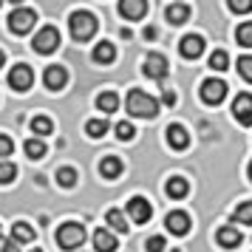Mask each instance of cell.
Listing matches in <instances>:
<instances>
[{
  "instance_id": "2",
  "label": "cell",
  "mask_w": 252,
  "mask_h": 252,
  "mask_svg": "<svg viewBox=\"0 0 252 252\" xmlns=\"http://www.w3.org/2000/svg\"><path fill=\"white\" fill-rule=\"evenodd\" d=\"M68 29H71V37L74 40H91L94 32L99 29V20L91 12H74L68 20Z\"/></svg>"
},
{
  "instance_id": "45",
  "label": "cell",
  "mask_w": 252,
  "mask_h": 252,
  "mask_svg": "<svg viewBox=\"0 0 252 252\" xmlns=\"http://www.w3.org/2000/svg\"><path fill=\"white\" fill-rule=\"evenodd\" d=\"M170 252H179V250H170Z\"/></svg>"
},
{
  "instance_id": "27",
  "label": "cell",
  "mask_w": 252,
  "mask_h": 252,
  "mask_svg": "<svg viewBox=\"0 0 252 252\" xmlns=\"http://www.w3.org/2000/svg\"><path fill=\"white\" fill-rule=\"evenodd\" d=\"M235 40H238V46L252 48V20H247V23H241L235 29Z\"/></svg>"
},
{
  "instance_id": "5",
  "label": "cell",
  "mask_w": 252,
  "mask_h": 252,
  "mask_svg": "<svg viewBox=\"0 0 252 252\" xmlns=\"http://www.w3.org/2000/svg\"><path fill=\"white\" fill-rule=\"evenodd\" d=\"M60 46V32L54 26H46V29H40L34 37V51L37 54H51V51H57Z\"/></svg>"
},
{
  "instance_id": "25",
  "label": "cell",
  "mask_w": 252,
  "mask_h": 252,
  "mask_svg": "<svg viewBox=\"0 0 252 252\" xmlns=\"http://www.w3.org/2000/svg\"><path fill=\"white\" fill-rule=\"evenodd\" d=\"M23 150H26L29 159H43V156H46V142H43V139H26Z\"/></svg>"
},
{
  "instance_id": "18",
  "label": "cell",
  "mask_w": 252,
  "mask_h": 252,
  "mask_svg": "<svg viewBox=\"0 0 252 252\" xmlns=\"http://www.w3.org/2000/svg\"><path fill=\"white\" fill-rule=\"evenodd\" d=\"M94 247H96V252H116V238L108 232V229H96L94 232Z\"/></svg>"
},
{
  "instance_id": "14",
  "label": "cell",
  "mask_w": 252,
  "mask_h": 252,
  "mask_svg": "<svg viewBox=\"0 0 252 252\" xmlns=\"http://www.w3.org/2000/svg\"><path fill=\"white\" fill-rule=\"evenodd\" d=\"M119 12L127 20H139L148 12V0H119Z\"/></svg>"
},
{
  "instance_id": "20",
  "label": "cell",
  "mask_w": 252,
  "mask_h": 252,
  "mask_svg": "<svg viewBox=\"0 0 252 252\" xmlns=\"http://www.w3.org/2000/svg\"><path fill=\"white\" fill-rule=\"evenodd\" d=\"M99 173H102V179H119L122 176V161L116 156H105L99 161Z\"/></svg>"
},
{
  "instance_id": "31",
  "label": "cell",
  "mask_w": 252,
  "mask_h": 252,
  "mask_svg": "<svg viewBox=\"0 0 252 252\" xmlns=\"http://www.w3.org/2000/svg\"><path fill=\"white\" fill-rule=\"evenodd\" d=\"M210 68L213 71H227L229 68L227 51H213V54H210Z\"/></svg>"
},
{
  "instance_id": "37",
  "label": "cell",
  "mask_w": 252,
  "mask_h": 252,
  "mask_svg": "<svg viewBox=\"0 0 252 252\" xmlns=\"http://www.w3.org/2000/svg\"><path fill=\"white\" fill-rule=\"evenodd\" d=\"M12 148H14V145H12V139L0 133V159H3V161H6V156H9V153H12Z\"/></svg>"
},
{
  "instance_id": "9",
  "label": "cell",
  "mask_w": 252,
  "mask_h": 252,
  "mask_svg": "<svg viewBox=\"0 0 252 252\" xmlns=\"http://www.w3.org/2000/svg\"><path fill=\"white\" fill-rule=\"evenodd\" d=\"M142 71H145V77L161 82L164 77H167V71H170V68H167V60L153 51V54H148V57H145V65H142Z\"/></svg>"
},
{
  "instance_id": "30",
  "label": "cell",
  "mask_w": 252,
  "mask_h": 252,
  "mask_svg": "<svg viewBox=\"0 0 252 252\" xmlns=\"http://www.w3.org/2000/svg\"><path fill=\"white\" fill-rule=\"evenodd\" d=\"M32 130H34L37 136H46V133L54 130V122H51L48 116H34V119H32Z\"/></svg>"
},
{
  "instance_id": "44",
  "label": "cell",
  "mask_w": 252,
  "mask_h": 252,
  "mask_svg": "<svg viewBox=\"0 0 252 252\" xmlns=\"http://www.w3.org/2000/svg\"><path fill=\"white\" fill-rule=\"evenodd\" d=\"M32 252H43V250H32Z\"/></svg>"
},
{
  "instance_id": "4",
  "label": "cell",
  "mask_w": 252,
  "mask_h": 252,
  "mask_svg": "<svg viewBox=\"0 0 252 252\" xmlns=\"http://www.w3.org/2000/svg\"><path fill=\"white\" fill-rule=\"evenodd\" d=\"M37 23V12L34 9H14L12 14H9V29H12L14 34H26V32H32Z\"/></svg>"
},
{
  "instance_id": "17",
  "label": "cell",
  "mask_w": 252,
  "mask_h": 252,
  "mask_svg": "<svg viewBox=\"0 0 252 252\" xmlns=\"http://www.w3.org/2000/svg\"><path fill=\"white\" fill-rule=\"evenodd\" d=\"M114 60H116V46H114V43L102 40V43H96V46H94V63L108 65V63H114Z\"/></svg>"
},
{
  "instance_id": "10",
  "label": "cell",
  "mask_w": 252,
  "mask_h": 252,
  "mask_svg": "<svg viewBox=\"0 0 252 252\" xmlns=\"http://www.w3.org/2000/svg\"><path fill=\"white\" fill-rule=\"evenodd\" d=\"M232 116L238 119V125L252 127V96L250 94H238L232 102Z\"/></svg>"
},
{
  "instance_id": "12",
  "label": "cell",
  "mask_w": 252,
  "mask_h": 252,
  "mask_svg": "<svg viewBox=\"0 0 252 252\" xmlns=\"http://www.w3.org/2000/svg\"><path fill=\"white\" fill-rule=\"evenodd\" d=\"M164 224H167V232H173V235H187L190 232V216L182 213V210L170 213V216L164 218Z\"/></svg>"
},
{
  "instance_id": "43",
  "label": "cell",
  "mask_w": 252,
  "mask_h": 252,
  "mask_svg": "<svg viewBox=\"0 0 252 252\" xmlns=\"http://www.w3.org/2000/svg\"><path fill=\"white\" fill-rule=\"evenodd\" d=\"M9 3H17V6H20V3H23V0H9Z\"/></svg>"
},
{
  "instance_id": "8",
  "label": "cell",
  "mask_w": 252,
  "mask_h": 252,
  "mask_svg": "<svg viewBox=\"0 0 252 252\" xmlns=\"http://www.w3.org/2000/svg\"><path fill=\"white\" fill-rule=\"evenodd\" d=\"M32 82H34V71H32V65L20 63V65H14V68L9 71V85H12L14 91H29Z\"/></svg>"
},
{
  "instance_id": "11",
  "label": "cell",
  "mask_w": 252,
  "mask_h": 252,
  "mask_svg": "<svg viewBox=\"0 0 252 252\" xmlns=\"http://www.w3.org/2000/svg\"><path fill=\"white\" fill-rule=\"evenodd\" d=\"M43 82H46L48 91H60V88H65V82H68V71L63 68V65H48L43 71Z\"/></svg>"
},
{
  "instance_id": "41",
  "label": "cell",
  "mask_w": 252,
  "mask_h": 252,
  "mask_svg": "<svg viewBox=\"0 0 252 252\" xmlns=\"http://www.w3.org/2000/svg\"><path fill=\"white\" fill-rule=\"evenodd\" d=\"M6 65V54H3V48H0V68Z\"/></svg>"
},
{
  "instance_id": "28",
  "label": "cell",
  "mask_w": 252,
  "mask_h": 252,
  "mask_svg": "<svg viewBox=\"0 0 252 252\" xmlns=\"http://www.w3.org/2000/svg\"><path fill=\"white\" fill-rule=\"evenodd\" d=\"M85 133L91 139H102L105 133H108V122H105V119H91V122L85 125Z\"/></svg>"
},
{
  "instance_id": "16",
  "label": "cell",
  "mask_w": 252,
  "mask_h": 252,
  "mask_svg": "<svg viewBox=\"0 0 252 252\" xmlns=\"http://www.w3.org/2000/svg\"><path fill=\"white\" fill-rule=\"evenodd\" d=\"M216 241L224 247V250H235V247L241 244V232L232 227V224H227V227H221L216 232Z\"/></svg>"
},
{
  "instance_id": "42",
  "label": "cell",
  "mask_w": 252,
  "mask_h": 252,
  "mask_svg": "<svg viewBox=\"0 0 252 252\" xmlns=\"http://www.w3.org/2000/svg\"><path fill=\"white\" fill-rule=\"evenodd\" d=\"M247 173H250V182H252V161H250V167H247Z\"/></svg>"
},
{
  "instance_id": "34",
  "label": "cell",
  "mask_w": 252,
  "mask_h": 252,
  "mask_svg": "<svg viewBox=\"0 0 252 252\" xmlns=\"http://www.w3.org/2000/svg\"><path fill=\"white\" fill-rule=\"evenodd\" d=\"M238 74H241L247 82H252V57H250V54L238 60Z\"/></svg>"
},
{
  "instance_id": "19",
  "label": "cell",
  "mask_w": 252,
  "mask_h": 252,
  "mask_svg": "<svg viewBox=\"0 0 252 252\" xmlns=\"http://www.w3.org/2000/svg\"><path fill=\"white\" fill-rule=\"evenodd\" d=\"M164 190H167L170 198H184V195L190 193V184H187V179H182V176H173V179H167Z\"/></svg>"
},
{
  "instance_id": "24",
  "label": "cell",
  "mask_w": 252,
  "mask_h": 252,
  "mask_svg": "<svg viewBox=\"0 0 252 252\" xmlns=\"http://www.w3.org/2000/svg\"><path fill=\"white\" fill-rule=\"evenodd\" d=\"M105 221H108V227L116 229V232H127V218H125L122 210H108Z\"/></svg>"
},
{
  "instance_id": "35",
  "label": "cell",
  "mask_w": 252,
  "mask_h": 252,
  "mask_svg": "<svg viewBox=\"0 0 252 252\" xmlns=\"http://www.w3.org/2000/svg\"><path fill=\"white\" fill-rule=\"evenodd\" d=\"M227 6L232 9L235 14H247L252 12V0H227Z\"/></svg>"
},
{
  "instance_id": "26",
  "label": "cell",
  "mask_w": 252,
  "mask_h": 252,
  "mask_svg": "<svg viewBox=\"0 0 252 252\" xmlns=\"http://www.w3.org/2000/svg\"><path fill=\"white\" fill-rule=\"evenodd\" d=\"M232 221H235V224H247V227H252V201H244V204L235 207Z\"/></svg>"
},
{
  "instance_id": "36",
  "label": "cell",
  "mask_w": 252,
  "mask_h": 252,
  "mask_svg": "<svg viewBox=\"0 0 252 252\" xmlns=\"http://www.w3.org/2000/svg\"><path fill=\"white\" fill-rule=\"evenodd\" d=\"M148 252H164V247H167V241L161 238V235H153V238H148Z\"/></svg>"
},
{
  "instance_id": "46",
  "label": "cell",
  "mask_w": 252,
  "mask_h": 252,
  "mask_svg": "<svg viewBox=\"0 0 252 252\" xmlns=\"http://www.w3.org/2000/svg\"><path fill=\"white\" fill-rule=\"evenodd\" d=\"M0 3H3V0H0Z\"/></svg>"
},
{
  "instance_id": "1",
  "label": "cell",
  "mask_w": 252,
  "mask_h": 252,
  "mask_svg": "<svg viewBox=\"0 0 252 252\" xmlns=\"http://www.w3.org/2000/svg\"><path fill=\"white\" fill-rule=\"evenodd\" d=\"M127 114L139 116V119H153V116L159 114V102L150 94L133 88V91L127 94Z\"/></svg>"
},
{
  "instance_id": "38",
  "label": "cell",
  "mask_w": 252,
  "mask_h": 252,
  "mask_svg": "<svg viewBox=\"0 0 252 252\" xmlns=\"http://www.w3.org/2000/svg\"><path fill=\"white\" fill-rule=\"evenodd\" d=\"M0 252H20V247H17V244H14L12 238H9V241H3V247H0Z\"/></svg>"
},
{
  "instance_id": "15",
  "label": "cell",
  "mask_w": 252,
  "mask_h": 252,
  "mask_svg": "<svg viewBox=\"0 0 252 252\" xmlns=\"http://www.w3.org/2000/svg\"><path fill=\"white\" fill-rule=\"evenodd\" d=\"M167 145L173 150H187L190 148V133L184 130V125H170L167 127Z\"/></svg>"
},
{
  "instance_id": "3",
  "label": "cell",
  "mask_w": 252,
  "mask_h": 252,
  "mask_svg": "<svg viewBox=\"0 0 252 252\" xmlns=\"http://www.w3.org/2000/svg\"><path fill=\"white\" fill-rule=\"evenodd\" d=\"M82 241H85V229H82V224H77V221H65V224H60L57 244L63 247V250H77V247H82Z\"/></svg>"
},
{
  "instance_id": "32",
  "label": "cell",
  "mask_w": 252,
  "mask_h": 252,
  "mask_svg": "<svg viewBox=\"0 0 252 252\" xmlns=\"http://www.w3.org/2000/svg\"><path fill=\"white\" fill-rule=\"evenodd\" d=\"M14 176H17V167L12 161H0V184H12Z\"/></svg>"
},
{
  "instance_id": "13",
  "label": "cell",
  "mask_w": 252,
  "mask_h": 252,
  "mask_svg": "<svg viewBox=\"0 0 252 252\" xmlns=\"http://www.w3.org/2000/svg\"><path fill=\"white\" fill-rule=\"evenodd\" d=\"M179 51H182V57H187V60H195V57H201V51H204V40L198 34H187L179 43Z\"/></svg>"
},
{
  "instance_id": "7",
  "label": "cell",
  "mask_w": 252,
  "mask_h": 252,
  "mask_svg": "<svg viewBox=\"0 0 252 252\" xmlns=\"http://www.w3.org/2000/svg\"><path fill=\"white\" fill-rule=\"evenodd\" d=\"M127 216L133 224H148L150 216H153V207H150L148 198H142V195H133L130 201H127Z\"/></svg>"
},
{
  "instance_id": "40",
  "label": "cell",
  "mask_w": 252,
  "mask_h": 252,
  "mask_svg": "<svg viewBox=\"0 0 252 252\" xmlns=\"http://www.w3.org/2000/svg\"><path fill=\"white\" fill-rule=\"evenodd\" d=\"M145 37H148V40H153V37H156V29H153V26H148V29H145Z\"/></svg>"
},
{
  "instance_id": "33",
  "label": "cell",
  "mask_w": 252,
  "mask_h": 252,
  "mask_svg": "<svg viewBox=\"0 0 252 252\" xmlns=\"http://www.w3.org/2000/svg\"><path fill=\"white\" fill-rule=\"evenodd\" d=\"M133 125L130 122H116V139H122V142H130L133 139Z\"/></svg>"
},
{
  "instance_id": "23",
  "label": "cell",
  "mask_w": 252,
  "mask_h": 252,
  "mask_svg": "<svg viewBox=\"0 0 252 252\" xmlns=\"http://www.w3.org/2000/svg\"><path fill=\"white\" fill-rule=\"evenodd\" d=\"M96 105H99V111H105V114H114L116 108H119V96L114 91H102L96 96Z\"/></svg>"
},
{
  "instance_id": "22",
  "label": "cell",
  "mask_w": 252,
  "mask_h": 252,
  "mask_svg": "<svg viewBox=\"0 0 252 252\" xmlns=\"http://www.w3.org/2000/svg\"><path fill=\"white\" fill-rule=\"evenodd\" d=\"M12 241L14 244H32V241H34V229L29 227L26 221H17L12 227Z\"/></svg>"
},
{
  "instance_id": "39",
  "label": "cell",
  "mask_w": 252,
  "mask_h": 252,
  "mask_svg": "<svg viewBox=\"0 0 252 252\" xmlns=\"http://www.w3.org/2000/svg\"><path fill=\"white\" fill-rule=\"evenodd\" d=\"M173 102H176V94L167 91V94H164V105H173Z\"/></svg>"
},
{
  "instance_id": "6",
  "label": "cell",
  "mask_w": 252,
  "mask_h": 252,
  "mask_svg": "<svg viewBox=\"0 0 252 252\" xmlns=\"http://www.w3.org/2000/svg\"><path fill=\"white\" fill-rule=\"evenodd\" d=\"M198 94H201V102L218 105L224 96H227V82H224V80H204Z\"/></svg>"
},
{
  "instance_id": "29",
  "label": "cell",
  "mask_w": 252,
  "mask_h": 252,
  "mask_svg": "<svg viewBox=\"0 0 252 252\" xmlns=\"http://www.w3.org/2000/svg\"><path fill=\"white\" fill-rule=\"evenodd\" d=\"M57 184L65 187V190L74 187V184H77V170H74V167H60L57 170Z\"/></svg>"
},
{
  "instance_id": "21",
  "label": "cell",
  "mask_w": 252,
  "mask_h": 252,
  "mask_svg": "<svg viewBox=\"0 0 252 252\" xmlns=\"http://www.w3.org/2000/svg\"><path fill=\"white\" fill-rule=\"evenodd\" d=\"M164 17H167L173 26H182V23H187V20H190V9H187L184 3H173V6H167Z\"/></svg>"
}]
</instances>
